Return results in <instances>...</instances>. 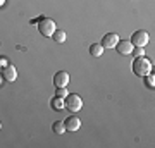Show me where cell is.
<instances>
[{
    "mask_svg": "<svg viewBox=\"0 0 155 148\" xmlns=\"http://www.w3.org/2000/svg\"><path fill=\"white\" fill-rule=\"evenodd\" d=\"M64 109L71 110V112H79V110L83 109V100H81V97L76 93L67 95L66 98H64Z\"/></svg>",
    "mask_w": 155,
    "mask_h": 148,
    "instance_id": "3957f363",
    "label": "cell"
},
{
    "mask_svg": "<svg viewBox=\"0 0 155 148\" xmlns=\"http://www.w3.org/2000/svg\"><path fill=\"white\" fill-rule=\"evenodd\" d=\"M114 48L117 50V54H119V55H131V54H133L134 45L131 43L129 40H119Z\"/></svg>",
    "mask_w": 155,
    "mask_h": 148,
    "instance_id": "5b68a950",
    "label": "cell"
},
{
    "mask_svg": "<svg viewBox=\"0 0 155 148\" xmlns=\"http://www.w3.org/2000/svg\"><path fill=\"white\" fill-rule=\"evenodd\" d=\"M50 105H52V109H54V110H62V109H64V98L55 97V98H52Z\"/></svg>",
    "mask_w": 155,
    "mask_h": 148,
    "instance_id": "4fadbf2b",
    "label": "cell"
},
{
    "mask_svg": "<svg viewBox=\"0 0 155 148\" xmlns=\"http://www.w3.org/2000/svg\"><path fill=\"white\" fill-rule=\"evenodd\" d=\"M66 31L64 29H55V33L52 35V38H54V41H57V43H64L66 41Z\"/></svg>",
    "mask_w": 155,
    "mask_h": 148,
    "instance_id": "7c38bea8",
    "label": "cell"
},
{
    "mask_svg": "<svg viewBox=\"0 0 155 148\" xmlns=\"http://www.w3.org/2000/svg\"><path fill=\"white\" fill-rule=\"evenodd\" d=\"M0 129H2V122H0Z\"/></svg>",
    "mask_w": 155,
    "mask_h": 148,
    "instance_id": "d6986e66",
    "label": "cell"
},
{
    "mask_svg": "<svg viewBox=\"0 0 155 148\" xmlns=\"http://www.w3.org/2000/svg\"><path fill=\"white\" fill-rule=\"evenodd\" d=\"M133 72L136 76H147L152 72V62L147 57H136L133 61Z\"/></svg>",
    "mask_w": 155,
    "mask_h": 148,
    "instance_id": "6da1fadb",
    "label": "cell"
},
{
    "mask_svg": "<svg viewBox=\"0 0 155 148\" xmlns=\"http://www.w3.org/2000/svg\"><path fill=\"white\" fill-rule=\"evenodd\" d=\"M129 41H131L134 47H145V45L150 41V36H148L147 31H134Z\"/></svg>",
    "mask_w": 155,
    "mask_h": 148,
    "instance_id": "277c9868",
    "label": "cell"
},
{
    "mask_svg": "<svg viewBox=\"0 0 155 148\" xmlns=\"http://www.w3.org/2000/svg\"><path fill=\"white\" fill-rule=\"evenodd\" d=\"M55 29H57V24L54 19H50V17H40L38 19V31L43 36L52 38V35L55 33Z\"/></svg>",
    "mask_w": 155,
    "mask_h": 148,
    "instance_id": "7a4b0ae2",
    "label": "cell"
},
{
    "mask_svg": "<svg viewBox=\"0 0 155 148\" xmlns=\"http://www.w3.org/2000/svg\"><path fill=\"white\" fill-rule=\"evenodd\" d=\"M7 64H9V62H7L5 57H0V67H5Z\"/></svg>",
    "mask_w": 155,
    "mask_h": 148,
    "instance_id": "e0dca14e",
    "label": "cell"
},
{
    "mask_svg": "<svg viewBox=\"0 0 155 148\" xmlns=\"http://www.w3.org/2000/svg\"><path fill=\"white\" fill-rule=\"evenodd\" d=\"M67 95H69V91L66 90V86H64V88H57V91H55V97H61V98H66Z\"/></svg>",
    "mask_w": 155,
    "mask_h": 148,
    "instance_id": "9a60e30c",
    "label": "cell"
},
{
    "mask_svg": "<svg viewBox=\"0 0 155 148\" xmlns=\"http://www.w3.org/2000/svg\"><path fill=\"white\" fill-rule=\"evenodd\" d=\"M2 5H5V0H0V7Z\"/></svg>",
    "mask_w": 155,
    "mask_h": 148,
    "instance_id": "ac0fdd59",
    "label": "cell"
},
{
    "mask_svg": "<svg viewBox=\"0 0 155 148\" xmlns=\"http://www.w3.org/2000/svg\"><path fill=\"white\" fill-rule=\"evenodd\" d=\"M52 131L55 133V134H64L66 133V124L64 121H55L52 124Z\"/></svg>",
    "mask_w": 155,
    "mask_h": 148,
    "instance_id": "30bf717a",
    "label": "cell"
},
{
    "mask_svg": "<svg viewBox=\"0 0 155 148\" xmlns=\"http://www.w3.org/2000/svg\"><path fill=\"white\" fill-rule=\"evenodd\" d=\"M64 124H66V131H78L81 127V121H79V117H76V115L67 117L66 121H64Z\"/></svg>",
    "mask_w": 155,
    "mask_h": 148,
    "instance_id": "9c48e42d",
    "label": "cell"
},
{
    "mask_svg": "<svg viewBox=\"0 0 155 148\" xmlns=\"http://www.w3.org/2000/svg\"><path fill=\"white\" fill-rule=\"evenodd\" d=\"M104 47H102V43H93L91 47H90V54L93 55V57H100V55H104Z\"/></svg>",
    "mask_w": 155,
    "mask_h": 148,
    "instance_id": "8fae6325",
    "label": "cell"
},
{
    "mask_svg": "<svg viewBox=\"0 0 155 148\" xmlns=\"http://www.w3.org/2000/svg\"><path fill=\"white\" fill-rule=\"evenodd\" d=\"M69 81H71V77H69V72H66V71H59V72H55V76H54V84H55L57 88L67 86Z\"/></svg>",
    "mask_w": 155,
    "mask_h": 148,
    "instance_id": "8992f818",
    "label": "cell"
},
{
    "mask_svg": "<svg viewBox=\"0 0 155 148\" xmlns=\"http://www.w3.org/2000/svg\"><path fill=\"white\" fill-rule=\"evenodd\" d=\"M145 83H147V86H148V88H153V86H155V76H153V72L147 74V79H145Z\"/></svg>",
    "mask_w": 155,
    "mask_h": 148,
    "instance_id": "5bb4252c",
    "label": "cell"
},
{
    "mask_svg": "<svg viewBox=\"0 0 155 148\" xmlns=\"http://www.w3.org/2000/svg\"><path fill=\"white\" fill-rule=\"evenodd\" d=\"M117 41H119V35L117 33H107L104 36V40H102V47L104 48H114L117 45Z\"/></svg>",
    "mask_w": 155,
    "mask_h": 148,
    "instance_id": "ba28073f",
    "label": "cell"
},
{
    "mask_svg": "<svg viewBox=\"0 0 155 148\" xmlns=\"http://www.w3.org/2000/svg\"><path fill=\"white\" fill-rule=\"evenodd\" d=\"M145 47H134V48H133V54L134 55H136V57H143V55H145Z\"/></svg>",
    "mask_w": 155,
    "mask_h": 148,
    "instance_id": "2e32d148",
    "label": "cell"
},
{
    "mask_svg": "<svg viewBox=\"0 0 155 148\" xmlns=\"http://www.w3.org/2000/svg\"><path fill=\"white\" fill-rule=\"evenodd\" d=\"M0 69H2V67H0Z\"/></svg>",
    "mask_w": 155,
    "mask_h": 148,
    "instance_id": "ffe728a7",
    "label": "cell"
},
{
    "mask_svg": "<svg viewBox=\"0 0 155 148\" xmlns=\"http://www.w3.org/2000/svg\"><path fill=\"white\" fill-rule=\"evenodd\" d=\"M2 77H4L5 81H9V83H14V81L17 79L16 67H14V66H9V64H7L5 67H2Z\"/></svg>",
    "mask_w": 155,
    "mask_h": 148,
    "instance_id": "52a82bcc",
    "label": "cell"
}]
</instances>
